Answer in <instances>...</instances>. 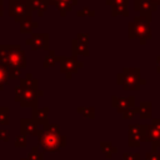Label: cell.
<instances>
[{
	"label": "cell",
	"instance_id": "cell-42",
	"mask_svg": "<svg viewBox=\"0 0 160 160\" xmlns=\"http://www.w3.org/2000/svg\"><path fill=\"white\" fill-rule=\"evenodd\" d=\"M21 160H29V159H28V158H24V159H21Z\"/></svg>",
	"mask_w": 160,
	"mask_h": 160
},
{
	"label": "cell",
	"instance_id": "cell-9",
	"mask_svg": "<svg viewBox=\"0 0 160 160\" xmlns=\"http://www.w3.org/2000/svg\"><path fill=\"white\" fill-rule=\"evenodd\" d=\"M146 142L151 145L150 151L152 152H156L160 149V118H152L151 122L148 124Z\"/></svg>",
	"mask_w": 160,
	"mask_h": 160
},
{
	"label": "cell",
	"instance_id": "cell-37",
	"mask_svg": "<svg viewBox=\"0 0 160 160\" xmlns=\"http://www.w3.org/2000/svg\"><path fill=\"white\" fill-rule=\"evenodd\" d=\"M156 72L160 74V55L156 56Z\"/></svg>",
	"mask_w": 160,
	"mask_h": 160
},
{
	"label": "cell",
	"instance_id": "cell-19",
	"mask_svg": "<svg viewBox=\"0 0 160 160\" xmlns=\"http://www.w3.org/2000/svg\"><path fill=\"white\" fill-rule=\"evenodd\" d=\"M39 28V22L34 21L32 18H29L26 20H24L22 22H20V32L21 34H30L32 32V30Z\"/></svg>",
	"mask_w": 160,
	"mask_h": 160
},
{
	"label": "cell",
	"instance_id": "cell-39",
	"mask_svg": "<svg viewBox=\"0 0 160 160\" xmlns=\"http://www.w3.org/2000/svg\"><path fill=\"white\" fill-rule=\"evenodd\" d=\"M4 15V1L0 0V18Z\"/></svg>",
	"mask_w": 160,
	"mask_h": 160
},
{
	"label": "cell",
	"instance_id": "cell-31",
	"mask_svg": "<svg viewBox=\"0 0 160 160\" xmlns=\"http://www.w3.org/2000/svg\"><path fill=\"white\" fill-rule=\"evenodd\" d=\"M135 115H138V109H136V106H134V108L126 110V111L122 114V119H124V120H130V119H132Z\"/></svg>",
	"mask_w": 160,
	"mask_h": 160
},
{
	"label": "cell",
	"instance_id": "cell-33",
	"mask_svg": "<svg viewBox=\"0 0 160 160\" xmlns=\"http://www.w3.org/2000/svg\"><path fill=\"white\" fill-rule=\"evenodd\" d=\"M106 5L114 6V5H119V6H128L129 0H105Z\"/></svg>",
	"mask_w": 160,
	"mask_h": 160
},
{
	"label": "cell",
	"instance_id": "cell-29",
	"mask_svg": "<svg viewBox=\"0 0 160 160\" xmlns=\"http://www.w3.org/2000/svg\"><path fill=\"white\" fill-rule=\"evenodd\" d=\"M76 15H78L79 18H82V16L94 18V16H95V11H94V10H91L89 6H82V9H81V10H79V11L76 12Z\"/></svg>",
	"mask_w": 160,
	"mask_h": 160
},
{
	"label": "cell",
	"instance_id": "cell-40",
	"mask_svg": "<svg viewBox=\"0 0 160 160\" xmlns=\"http://www.w3.org/2000/svg\"><path fill=\"white\" fill-rule=\"evenodd\" d=\"M48 1H49V5H54V6H55L59 0H48Z\"/></svg>",
	"mask_w": 160,
	"mask_h": 160
},
{
	"label": "cell",
	"instance_id": "cell-14",
	"mask_svg": "<svg viewBox=\"0 0 160 160\" xmlns=\"http://www.w3.org/2000/svg\"><path fill=\"white\" fill-rule=\"evenodd\" d=\"M49 111L50 109L48 106L45 108H32L31 109V119L38 125H48L49 124Z\"/></svg>",
	"mask_w": 160,
	"mask_h": 160
},
{
	"label": "cell",
	"instance_id": "cell-2",
	"mask_svg": "<svg viewBox=\"0 0 160 160\" xmlns=\"http://www.w3.org/2000/svg\"><path fill=\"white\" fill-rule=\"evenodd\" d=\"M0 64L5 68L25 69L26 56L19 44H0Z\"/></svg>",
	"mask_w": 160,
	"mask_h": 160
},
{
	"label": "cell",
	"instance_id": "cell-38",
	"mask_svg": "<svg viewBox=\"0 0 160 160\" xmlns=\"http://www.w3.org/2000/svg\"><path fill=\"white\" fill-rule=\"evenodd\" d=\"M59 1H65V2H68V4H70V5H72V6L78 5V0H59ZM59 1H58V2H59Z\"/></svg>",
	"mask_w": 160,
	"mask_h": 160
},
{
	"label": "cell",
	"instance_id": "cell-10",
	"mask_svg": "<svg viewBox=\"0 0 160 160\" xmlns=\"http://www.w3.org/2000/svg\"><path fill=\"white\" fill-rule=\"evenodd\" d=\"M26 45L31 48L32 51L36 50H46L49 51L50 49V36L48 32H34L29 39L25 41Z\"/></svg>",
	"mask_w": 160,
	"mask_h": 160
},
{
	"label": "cell",
	"instance_id": "cell-28",
	"mask_svg": "<svg viewBox=\"0 0 160 160\" xmlns=\"http://www.w3.org/2000/svg\"><path fill=\"white\" fill-rule=\"evenodd\" d=\"M9 79L14 80V79H21V70L20 69H15V68H5Z\"/></svg>",
	"mask_w": 160,
	"mask_h": 160
},
{
	"label": "cell",
	"instance_id": "cell-24",
	"mask_svg": "<svg viewBox=\"0 0 160 160\" xmlns=\"http://www.w3.org/2000/svg\"><path fill=\"white\" fill-rule=\"evenodd\" d=\"M55 8L58 9V11L60 12V15L61 16H65L69 11H71L72 10V5H70V4H68V2H65V1H59L56 5H55Z\"/></svg>",
	"mask_w": 160,
	"mask_h": 160
},
{
	"label": "cell",
	"instance_id": "cell-8",
	"mask_svg": "<svg viewBox=\"0 0 160 160\" xmlns=\"http://www.w3.org/2000/svg\"><path fill=\"white\" fill-rule=\"evenodd\" d=\"M148 124H130L128 128V146L138 148L141 142H146Z\"/></svg>",
	"mask_w": 160,
	"mask_h": 160
},
{
	"label": "cell",
	"instance_id": "cell-13",
	"mask_svg": "<svg viewBox=\"0 0 160 160\" xmlns=\"http://www.w3.org/2000/svg\"><path fill=\"white\" fill-rule=\"evenodd\" d=\"M40 132L39 125L30 118V119H25L22 118L20 120V134L22 135H32V136H38Z\"/></svg>",
	"mask_w": 160,
	"mask_h": 160
},
{
	"label": "cell",
	"instance_id": "cell-12",
	"mask_svg": "<svg viewBox=\"0 0 160 160\" xmlns=\"http://www.w3.org/2000/svg\"><path fill=\"white\" fill-rule=\"evenodd\" d=\"M134 10L139 11L140 15L152 19V12L158 10V6L150 0H134Z\"/></svg>",
	"mask_w": 160,
	"mask_h": 160
},
{
	"label": "cell",
	"instance_id": "cell-18",
	"mask_svg": "<svg viewBox=\"0 0 160 160\" xmlns=\"http://www.w3.org/2000/svg\"><path fill=\"white\" fill-rule=\"evenodd\" d=\"M30 5H31L32 11L35 10L38 12V16L41 18V16H44L45 11L48 10L49 1L48 0H30Z\"/></svg>",
	"mask_w": 160,
	"mask_h": 160
},
{
	"label": "cell",
	"instance_id": "cell-21",
	"mask_svg": "<svg viewBox=\"0 0 160 160\" xmlns=\"http://www.w3.org/2000/svg\"><path fill=\"white\" fill-rule=\"evenodd\" d=\"M20 85L25 88H39V81L32 76L31 72H26L25 78L20 79Z\"/></svg>",
	"mask_w": 160,
	"mask_h": 160
},
{
	"label": "cell",
	"instance_id": "cell-15",
	"mask_svg": "<svg viewBox=\"0 0 160 160\" xmlns=\"http://www.w3.org/2000/svg\"><path fill=\"white\" fill-rule=\"evenodd\" d=\"M138 115L142 120H151L152 119V102L151 101H141L138 106Z\"/></svg>",
	"mask_w": 160,
	"mask_h": 160
},
{
	"label": "cell",
	"instance_id": "cell-6",
	"mask_svg": "<svg viewBox=\"0 0 160 160\" xmlns=\"http://www.w3.org/2000/svg\"><path fill=\"white\" fill-rule=\"evenodd\" d=\"M9 15L16 22H22L24 20L32 18L30 0H9Z\"/></svg>",
	"mask_w": 160,
	"mask_h": 160
},
{
	"label": "cell",
	"instance_id": "cell-17",
	"mask_svg": "<svg viewBox=\"0 0 160 160\" xmlns=\"http://www.w3.org/2000/svg\"><path fill=\"white\" fill-rule=\"evenodd\" d=\"M100 150L104 154L105 159H111L114 154L118 152V148L111 142V141H100Z\"/></svg>",
	"mask_w": 160,
	"mask_h": 160
},
{
	"label": "cell",
	"instance_id": "cell-36",
	"mask_svg": "<svg viewBox=\"0 0 160 160\" xmlns=\"http://www.w3.org/2000/svg\"><path fill=\"white\" fill-rule=\"evenodd\" d=\"M0 140H1V141H9V140H10V132H9L8 130L1 129V130H0Z\"/></svg>",
	"mask_w": 160,
	"mask_h": 160
},
{
	"label": "cell",
	"instance_id": "cell-4",
	"mask_svg": "<svg viewBox=\"0 0 160 160\" xmlns=\"http://www.w3.org/2000/svg\"><path fill=\"white\" fill-rule=\"evenodd\" d=\"M118 85H121L124 91L139 90L141 85L146 84V80L141 78V70L139 68H122L116 75Z\"/></svg>",
	"mask_w": 160,
	"mask_h": 160
},
{
	"label": "cell",
	"instance_id": "cell-11",
	"mask_svg": "<svg viewBox=\"0 0 160 160\" xmlns=\"http://www.w3.org/2000/svg\"><path fill=\"white\" fill-rule=\"evenodd\" d=\"M111 106L114 109H116V111L119 114L122 115L126 110L136 106L135 105V96L130 95V96H126V98H119L116 95H112L111 96Z\"/></svg>",
	"mask_w": 160,
	"mask_h": 160
},
{
	"label": "cell",
	"instance_id": "cell-27",
	"mask_svg": "<svg viewBox=\"0 0 160 160\" xmlns=\"http://www.w3.org/2000/svg\"><path fill=\"white\" fill-rule=\"evenodd\" d=\"M9 108L8 106H0V124L8 125L9 124Z\"/></svg>",
	"mask_w": 160,
	"mask_h": 160
},
{
	"label": "cell",
	"instance_id": "cell-7",
	"mask_svg": "<svg viewBox=\"0 0 160 160\" xmlns=\"http://www.w3.org/2000/svg\"><path fill=\"white\" fill-rule=\"evenodd\" d=\"M58 62L60 64V72L64 74L66 79H71L74 74L84 68V62L78 60L76 56L58 55Z\"/></svg>",
	"mask_w": 160,
	"mask_h": 160
},
{
	"label": "cell",
	"instance_id": "cell-34",
	"mask_svg": "<svg viewBox=\"0 0 160 160\" xmlns=\"http://www.w3.org/2000/svg\"><path fill=\"white\" fill-rule=\"evenodd\" d=\"M122 159L124 160H140V154L139 152H122Z\"/></svg>",
	"mask_w": 160,
	"mask_h": 160
},
{
	"label": "cell",
	"instance_id": "cell-22",
	"mask_svg": "<svg viewBox=\"0 0 160 160\" xmlns=\"http://www.w3.org/2000/svg\"><path fill=\"white\" fill-rule=\"evenodd\" d=\"M76 112L82 115L86 119H95V108L94 106H78L76 108Z\"/></svg>",
	"mask_w": 160,
	"mask_h": 160
},
{
	"label": "cell",
	"instance_id": "cell-25",
	"mask_svg": "<svg viewBox=\"0 0 160 160\" xmlns=\"http://www.w3.org/2000/svg\"><path fill=\"white\" fill-rule=\"evenodd\" d=\"M39 146H34L31 148L30 152L28 154V159L29 160H44V154L39 150Z\"/></svg>",
	"mask_w": 160,
	"mask_h": 160
},
{
	"label": "cell",
	"instance_id": "cell-32",
	"mask_svg": "<svg viewBox=\"0 0 160 160\" xmlns=\"http://www.w3.org/2000/svg\"><path fill=\"white\" fill-rule=\"evenodd\" d=\"M75 39H76L79 42H81V44L89 45V34H88V32H78Z\"/></svg>",
	"mask_w": 160,
	"mask_h": 160
},
{
	"label": "cell",
	"instance_id": "cell-5",
	"mask_svg": "<svg viewBox=\"0 0 160 160\" xmlns=\"http://www.w3.org/2000/svg\"><path fill=\"white\" fill-rule=\"evenodd\" d=\"M14 91V100L20 102L21 108H38V99L39 96L44 95V91H41L39 88H25L20 84L15 86Z\"/></svg>",
	"mask_w": 160,
	"mask_h": 160
},
{
	"label": "cell",
	"instance_id": "cell-35",
	"mask_svg": "<svg viewBox=\"0 0 160 160\" xmlns=\"http://www.w3.org/2000/svg\"><path fill=\"white\" fill-rule=\"evenodd\" d=\"M145 160H160V152L159 151H156V152L149 151L145 154Z\"/></svg>",
	"mask_w": 160,
	"mask_h": 160
},
{
	"label": "cell",
	"instance_id": "cell-1",
	"mask_svg": "<svg viewBox=\"0 0 160 160\" xmlns=\"http://www.w3.org/2000/svg\"><path fill=\"white\" fill-rule=\"evenodd\" d=\"M39 148L46 152H59L66 146V138L61 135L58 124H48L42 126L38 135Z\"/></svg>",
	"mask_w": 160,
	"mask_h": 160
},
{
	"label": "cell",
	"instance_id": "cell-30",
	"mask_svg": "<svg viewBox=\"0 0 160 160\" xmlns=\"http://www.w3.org/2000/svg\"><path fill=\"white\" fill-rule=\"evenodd\" d=\"M14 145H15L16 148H25V146H26V135L19 134V135L15 138Z\"/></svg>",
	"mask_w": 160,
	"mask_h": 160
},
{
	"label": "cell",
	"instance_id": "cell-23",
	"mask_svg": "<svg viewBox=\"0 0 160 160\" xmlns=\"http://www.w3.org/2000/svg\"><path fill=\"white\" fill-rule=\"evenodd\" d=\"M118 15H121V16H129V10H128V6H119V5H114L111 6V16H118Z\"/></svg>",
	"mask_w": 160,
	"mask_h": 160
},
{
	"label": "cell",
	"instance_id": "cell-3",
	"mask_svg": "<svg viewBox=\"0 0 160 160\" xmlns=\"http://www.w3.org/2000/svg\"><path fill=\"white\" fill-rule=\"evenodd\" d=\"M151 20H152L151 18L142 15L134 16V20L128 24V38L130 40L136 39L140 41L141 45H145L148 40L152 38L151 26H150Z\"/></svg>",
	"mask_w": 160,
	"mask_h": 160
},
{
	"label": "cell",
	"instance_id": "cell-41",
	"mask_svg": "<svg viewBox=\"0 0 160 160\" xmlns=\"http://www.w3.org/2000/svg\"><path fill=\"white\" fill-rule=\"evenodd\" d=\"M150 1H151L152 4H155L156 6H159V5H160V0H150Z\"/></svg>",
	"mask_w": 160,
	"mask_h": 160
},
{
	"label": "cell",
	"instance_id": "cell-20",
	"mask_svg": "<svg viewBox=\"0 0 160 160\" xmlns=\"http://www.w3.org/2000/svg\"><path fill=\"white\" fill-rule=\"evenodd\" d=\"M55 64H58V55L55 54L54 50H49L44 61H42V68L44 69H49V68H52L55 66Z\"/></svg>",
	"mask_w": 160,
	"mask_h": 160
},
{
	"label": "cell",
	"instance_id": "cell-16",
	"mask_svg": "<svg viewBox=\"0 0 160 160\" xmlns=\"http://www.w3.org/2000/svg\"><path fill=\"white\" fill-rule=\"evenodd\" d=\"M89 54H90L89 45L81 44L76 39H72L71 40V56H76V58H78V55L89 56Z\"/></svg>",
	"mask_w": 160,
	"mask_h": 160
},
{
	"label": "cell",
	"instance_id": "cell-26",
	"mask_svg": "<svg viewBox=\"0 0 160 160\" xmlns=\"http://www.w3.org/2000/svg\"><path fill=\"white\" fill-rule=\"evenodd\" d=\"M9 76H8V72H6V69L4 65L0 64V91L4 89L5 85L9 84Z\"/></svg>",
	"mask_w": 160,
	"mask_h": 160
}]
</instances>
